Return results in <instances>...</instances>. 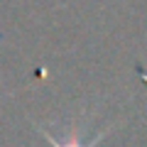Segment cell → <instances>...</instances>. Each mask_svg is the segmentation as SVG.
Here are the masks:
<instances>
[{"mask_svg":"<svg viewBox=\"0 0 147 147\" xmlns=\"http://www.w3.org/2000/svg\"><path fill=\"white\" fill-rule=\"evenodd\" d=\"M39 132H42L44 140L49 142V147H98L100 142H103V137L110 132V127L100 130L96 137H88V140H84V125H81V123H76L74 127H69L66 137H54L52 132L42 130V127H39Z\"/></svg>","mask_w":147,"mask_h":147,"instance_id":"cell-1","label":"cell"}]
</instances>
